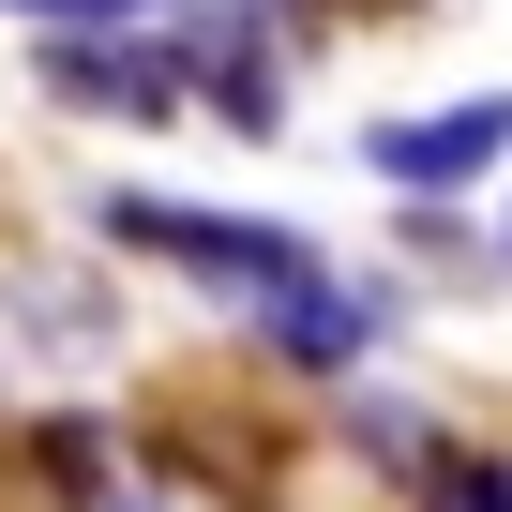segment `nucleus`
<instances>
[{
  "label": "nucleus",
  "instance_id": "obj_4",
  "mask_svg": "<svg viewBox=\"0 0 512 512\" xmlns=\"http://www.w3.org/2000/svg\"><path fill=\"white\" fill-rule=\"evenodd\" d=\"M46 91L76 121H181V61L166 46H106V31H46Z\"/></svg>",
  "mask_w": 512,
  "mask_h": 512
},
{
  "label": "nucleus",
  "instance_id": "obj_8",
  "mask_svg": "<svg viewBox=\"0 0 512 512\" xmlns=\"http://www.w3.org/2000/svg\"><path fill=\"white\" fill-rule=\"evenodd\" d=\"M347 16H422V0H347Z\"/></svg>",
  "mask_w": 512,
  "mask_h": 512
},
{
  "label": "nucleus",
  "instance_id": "obj_1",
  "mask_svg": "<svg viewBox=\"0 0 512 512\" xmlns=\"http://www.w3.org/2000/svg\"><path fill=\"white\" fill-rule=\"evenodd\" d=\"M106 241H121V256H166V272H196V287H226V302L317 272L302 226H226V211H181V196H106Z\"/></svg>",
  "mask_w": 512,
  "mask_h": 512
},
{
  "label": "nucleus",
  "instance_id": "obj_7",
  "mask_svg": "<svg viewBox=\"0 0 512 512\" xmlns=\"http://www.w3.org/2000/svg\"><path fill=\"white\" fill-rule=\"evenodd\" d=\"M46 31H121V16H151V0H31Z\"/></svg>",
  "mask_w": 512,
  "mask_h": 512
},
{
  "label": "nucleus",
  "instance_id": "obj_6",
  "mask_svg": "<svg viewBox=\"0 0 512 512\" xmlns=\"http://www.w3.org/2000/svg\"><path fill=\"white\" fill-rule=\"evenodd\" d=\"M422 512H512V452H422Z\"/></svg>",
  "mask_w": 512,
  "mask_h": 512
},
{
  "label": "nucleus",
  "instance_id": "obj_2",
  "mask_svg": "<svg viewBox=\"0 0 512 512\" xmlns=\"http://www.w3.org/2000/svg\"><path fill=\"white\" fill-rule=\"evenodd\" d=\"M377 332H392V302H377V287H332V272H287V287L241 302V347H272V362H302V377H347Z\"/></svg>",
  "mask_w": 512,
  "mask_h": 512
},
{
  "label": "nucleus",
  "instance_id": "obj_3",
  "mask_svg": "<svg viewBox=\"0 0 512 512\" xmlns=\"http://www.w3.org/2000/svg\"><path fill=\"white\" fill-rule=\"evenodd\" d=\"M362 166H377V181H407V196H452V181L512 166V91H467V106H422V121H377V136H362Z\"/></svg>",
  "mask_w": 512,
  "mask_h": 512
},
{
  "label": "nucleus",
  "instance_id": "obj_5",
  "mask_svg": "<svg viewBox=\"0 0 512 512\" xmlns=\"http://www.w3.org/2000/svg\"><path fill=\"white\" fill-rule=\"evenodd\" d=\"M196 76H211V121H226V136H272V121H287V106H272V61H256L241 31H211Z\"/></svg>",
  "mask_w": 512,
  "mask_h": 512
}]
</instances>
